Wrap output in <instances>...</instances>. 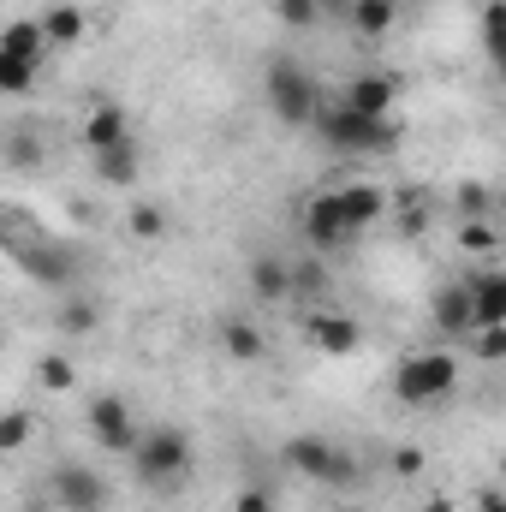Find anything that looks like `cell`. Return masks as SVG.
<instances>
[{"instance_id": "obj_1", "label": "cell", "mask_w": 506, "mask_h": 512, "mask_svg": "<svg viewBox=\"0 0 506 512\" xmlns=\"http://www.w3.org/2000/svg\"><path fill=\"white\" fill-rule=\"evenodd\" d=\"M191 465H197V447H191L185 429H143L137 447H131V471L155 495H179L185 477H191Z\"/></svg>"}, {"instance_id": "obj_2", "label": "cell", "mask_w": 506, "mask_h": 512, "mask_svg": "<svg viewBox=\"0 0 506 512\" xmlns=\"http://www.w3.org/2000/svg\"><path fill=\"white\" fill-rule=\"evenodd\" d=\"M310 126L340 155H387V149H399V120H364V114H352L346 102H328V96L316 102Z\"/></svg>"}, {"instance_id": "obj_3", "label": "cell", "mask_w": 506, "mask_h": 512, "mask_svg": "<svg viewBox=\"0 0 506 512\" xmlns=\"http://www.w3.org/2000/svg\"><path fill=\"white\" fill-rule=\"evenodd\" d=\"M262 102H268V114H274L280 126H310L322 90H316V78H310L298 60L280 54V60H268V72H262Z\"/></svg>"}, {"instance_id": "obj_4", "label": "cell", "mask_w": 506, "mask_h": 512, "mask_svg": "<svg viewBox=\"0 0 506 512\" xmlns=\"http://www.w3.org/2000/svg\"><path fill=\"white\" fill-rule=\"evenodd\" d=\"M459 387V358L453 352H411L393 370V399L399 405H441Z\"/></svg>"}, {"instance_id": "obj_5", "label": "cell", "mask_w": 506, "mask_h": 512, "mask_svg": "<svg viewBox=\"0 0 506 512\" xmlns=\"http://www.w3.org/2000/svg\"><path fill=\"white\" fill-rule=\"evenodd\" d=\"M280 453H286V465H292L298 477H310V483H322V489H346V483L358 477V459H352L340 441H328V435H292Z\"/></svg>"}, {"instance_id": "obj_6", "label": "cell", "mask_w": 506, "mask_h": 512, "mask_svg": "<svg viewBox=\"0 0 506 512\" xmlns=\"http://www.w3.org/2000/svg\"><path fill=\"white\" fill-rule=\"evenodd\" d=\"M90 435H96V447L102 453H120V459H131V447H137V417H131V405L120 399V393H96L90 399Z\"/></svg>"}, {"instance_id": "obj_7", "label": "cell", "mask_w": 506, "mask_h": 512, "mask_svg": "<svg viewBox=\"0 0 506 512\" xmlns=\"http://www.w3.org/2000/svg\"><path fill=\"white\" fill-rule=\"evenodd\" d=\"M304 340L322 352V358H352L364 346V322H352L346 310H304Z\"/></svg>"}, {"instance_id": "obj_8", "label": "cell", "mask_w": 506, "mask_h": 512, "mask_svg": "<svg viewBox=\"0 0 506 512\" xmlns=\"http://www.w3.org/2000/svg\"><path fill=\"white\" fill-rule=\"evenodd\" d=\"M48 495L60 512H90V507H108V483L90 471V465H60L48 477Z\"/></svg>"}, {"instance_id": "obj_9", "label": "cell", "mask_w": 506, "mask_h": 512, "mask_svg": "<svg viewBox=\"0 0 506 512\" xmlns=\"http://www.w3.org/2000/svg\"><path fill=\"white\" fill-rule=\"evenodd\" d=\"M334 203H340V221H346V233L358 239L364 227H376L381 215L393 209V197L381 191V185H370V179H352V185H340L334 191Z\"/></svg>"}, {"instance_id": "obj_10", "label": "cell", "mask_w": 506, "mask_h": 512, "mask_svg": "<svg viewBox=\"0 0 506 512\" xmlns=\"http://www.w3.org/2000/svg\"><path fill=\"white\" fill-rule=\"evenodd\" d=\"M352 114H364V120H393V102H399V78H387V72H364V78H352L346 84V96H340Z\"/></svg>"}, {"instance_id": "obj_11", "label": "cell", "mask_w": 506, "mask_h": 512, "mask_svg": "<svg viewBox=\"0 0 506 512\" xmlns=\"http://www.w3.org/2000/svg\"><path fill=\"white\" fill-rule=\"evenodd\" d=\"M304 239L316 245V251H340L352 233H346V221H340V203H334V191H316L310 203H304Z\"/></svg>"}, {"instance_id": "obj_12", "label": "cell", "mask_w": 506, "mask_h": 512, "mask_svg": "<svg viewBox=\"0 0 506 512\" xmlns=\"http://www.w3.org/2000/svg\"><path fill=\"white\" fill-rule=\"evenodd\" d=\"M465 292H471V328H501L506 322V274L501 268L465 280Z\"/></svg>"}, {"instance_id": "obj_13", "label": "cell", "mask_w": 506, "mask_h": 512, "mask_svg": "<svg viewBox=\"0 0 506 512\" xmlns=\"http://www.w3.org/2000/svg\"><path fill=\"white\" fill-rule=\"evenodd\" d=\"M131 137V120L120 102H96L90 108V120H84V131H78V143L90 149V155H102V149H114V143H126Z\"/></svg>"}, {"instance_id": "obj_14", "label": "cell", "mask_w": 506, "mask_h": 512, "mask_svg": "<svg viewBox=\"0 0 506 512\" xmlns=\"http://www.w3.org/2000/svg\"><path fill=\"white\" fill-rule=\"evenodd\" d=\"M429 316H435V328H441V334H471V292H465V280L435 286Z\"/></svg>"}, {"instance_id": "obj_15", "label": "cell", "mask_w": 506, "mask_h": 512, "mask_svg": "<svg viewBox=\"0 0 506 512\" xmlns=\"http://www.w3.org/2000/svg\"><path fill=\"white\" fill-rule=\"evenodd\" d=\"M36 24H42L48 48H72V42H84V30H90V12H84V6H72V0H60V6H48Z\"/></svg>"}, {"instance_id": "obj_16", "label": "cell", "mask_w": 506, "mask_h": 512, "mask_svg": "<svg viewBox=\"0 0 506 512\" xmlns=\"http://www.w3.org/2000/svg\"><path fill=\"white\" fill-rule=\"evenodd\" d=\"M0 48H6L12 60L36 66V72H42V60H48V36H42V24H36V18H12V24L0 30Z\"/></svg>"}, {"instance_id": "obj_17", "label": "cell", "mask_w": 506, "mask_h": 512, "mask_svg": "<svg viewBox=\"0 0 506 512\" xmlns=\"http://www.w3.org/2000/svg\"><path fill=\"white\" fill-rule=\"evenodd\" d=\"M215 340H221V352H227L233 364H256V358H268V340H262V328H256V322H245V316H227Z\"/></svg>"}, {"instance_id": "obj_18", "label": "cell", "mask_w": 506, "mask_h": 512, "mask_svg": "<svg viewBox=\"0 0 506 512\" xmlns=\"http://www.w3.org/2000/svg\"><path fill=\"white\" fill-rule=\"evenodd\" d=\"M251 292L256 304H292V274L280 256H256L251 262Z\"/></svg>"}, {"instance_id": "obj_19", "label": "cell", "mask_w": 506, "mask_h": 512, "mask_svg": "<svg viewBox=\"0 0 506 512\" xmlns=\"http://www.w3.org/2000/svg\"><path fill=\"white\" fill-rule=\"evenodd\" d=\"M90 161H96V179H102V185L126 191L131 179H137V137L114 143V149H102V155H90Z\"/></svg>"}, {"instance_id": "obj_20", "label": "cell", "mask_w": 506, "mask_h": 512, "mask_svg": "<svg viewBox=\"0 0 506 512\" xmlns=\"http://www.w3.org/2000/svg\"><path fill=\"white\" fill-rule=\"evenodd\" d=\"M30 441H36V411H30V405L0 411V459H18Z\"/></svg>"}, {"instance_id": "obj_21", "label": "cell", "mask_w": 506, "mask_h": 512, "mask_svg": "<svg viewBox=\"0 0 506 512\" xmlns=\"http://www.w3.org/2000/svg\"><path fill=\"white\" fill-rule=\"evenodd\" d=\"M36 387L42 393H72L78 387V358L72 352H42L36 358Z\"/></svg>"}, {"instance_id": "obj_22", "label": "cell", "mask_w": 506, "mask_h": 512, "mask_svg": "<svg viewBox=\"0 0 506 512\" xmlns=\"http://www.w3.org/2000/svg\"><path fill=\"white\" fill-rule=\"evenodd\" d=\"M54 322H60V334H66V340H84V334H96V328H102V304H96V298H66Z\"/></svg>"}, {"instance_id": "obj_23", "label": "cell", "mask_w": 506, "mask_h": 512, "mask_svg": "<svg viewBox=\"0 0 506 512\" xmlns=\"http://www.w3.org/2000/svg\"><path fill=\"white\" fill-rule=\"evenodd\" d=\"M352 30L358 36H387L393 30V18H399V0H352Z\"/></svg>"}, {"instance_id": "obj_24", "label": "cell", "mask_w": 506, "mask_h": 512, "mask_svg": "<svg viewBox=\"0 0 506 512\" xmlns=\"http://www.w3.org/2000/svg\"><path fill=\"white\" fill-rule=\"evenodd\" d=\"M126 233L131 239H143V245L167 239V209H161V203H131L126 209Z\"/></svg>"}, {"instance_id": "obj_25", "label": "cell", "mask_w": 506, "mask_h": 512, "mask_svg": "<svg viewBox=\"0 0 506 512\" xmlns=\"http://www.w3.org/2000/svg\"><path fill=\"white\" fill-rule=\"evenodd\" d=\"M30 90H36V66L12 60V54L0 48V96H30Z\"/></svg>"}, {"instance_id": "obj_26", "label": "cell", "mask_w": 506, "mask_h": 512, "mask_svg": "<svg viewBox=\"0 0 506 512\" xmlns=\"http://www.w3.org/2000/svg\"><path fill=\"white\" fill-rule=\"evenodd\" d=\"M292 274V298H322L328 292V268L310 256V262H298V268H286Z\"/></svg>"}, {"instance_id": "obj_27", "label": "cell", "mask_w": 506, "mask_h": 512, "mask_svg": "<svg viewBox=\"0 0 506 512\" xmlns=\"http://www.w3.org/2000/svg\"><path fill=\"white\" fill-rule=\"evenodd\" d=\"M6 161H12V167H42V137L18 126L12 137H6Z\"/></svg>"}, {"instance_id": "obj_28", "label": "cell", "mask_w": 506, "mask_h": 512, "mask_svg": "<svg viewBox=\"0 0 506 512\" xmlns=\"http://www.w3.org/2000/svg\"><path fill=\"white\" fill-rule=\"evenodd\" d=\"M316 12H322V0H274V18H280L286 30H310Z\"/></svg>"}, {"instance_id": "obj_29", "label": "cell", "mask_w": 506, "mask_h": 512, "mask_svg": "<svg viewBox=\"0 0 506 512\" xmlns=\"http://www.w3.org/2000/svg\"><path fill=\"white\" fill-rule=\"evenodd\" d=\"M489 209H495V191H489V185H477V179L459 185V215H465V221H483Z\"/></svg>"}, {"instance_id": "obj_30", "label": "cell", "mask_w": 506, "mask_h": 512, "mask_svg": "<svg viewBox=\"0 0 506 512\" xmlns=\"http://www.w3.org/2000/svg\"><path fill=\"white\" fill-rule=\"evenodd\" d=\"M477 340H471V358H483V364H501L506 358V322L501 328H471Z\"/></svg>"}, {"instance_id": "obj_31", "label": "cell", "mask_w": 506, "mask_h": 512, "mask_svg": "<svg viewBox=\"0 0 506 512\" xmlns=\"http://www.w3.org/2000/svg\"><path fill=\"white\" fill-rule=\"evenodd\" d=\"M423 227H429V209H423V197H417V191H405V197H399V233H405V239H417Z\"/></svg>"}, {"instance_id": "obj_32", "label": "cell", "mask_w": 506, "mask_h": 512, "mask_svg": "<svg viewBox=\"0 0 506 512\" xmlns=\"http://www.w3.org/2000/svg\"><path fill=\"white\" fill-rule=\"evenodd\" d=\"M233 512H280V501H274L268 483H245V489L233 495Z\"/></svg>"}, {"instance_id": "obj_33", "label": "cell", "mask_w": 506, "mask_h": 512, "mask_svg": "<svg viewBox=\"0 0 506 512\" xmlns=\"http://www.w3.org/2000/svg\"><path fill=\"white\" fill-rule=\"evenodd\" d=\"M459 245H465L471 256H489L501 239H495V227H489V221H465V227H459Z\"/></svg>"}, {"instance_id": "obj_34", "label": "cell", "mask_w": 506, "mask_h": 512, "mask_svg": "<svg viewBox=\"0 0 506 512\" xmlns=\"http://www.w3.org/2000/svg\"><path fill=\"white\" fill-rule=\"evenodd\" d=\"M423 465H429V453H423V447H393V477L417 483V477H423Z\"/></svg>"}, {"instance_id": "obj_35", "label": "cell", "mask_w": 506, "mask_h": 512, "mask_svg": "<svg viewBox=\"0 0 506 512\" xmlns=\"http://www.w3.org/2000/svg\"><path fill=\"white\" fill-rule=\"evenodd\" d=\"M501 18H506V6L489 0L483 6V48H489V60H501Z\"/></svg>"}, {"instance_id": "obj_36", "label": "cell", "mask_w": 506, "mask_h": 512, "mask_svg": "<svg viewBox=\"0 0 506 512\" xmlns=\"http://www.w3.org/2000/svg\"><path fill=\"white\" fill-rule=\"evenodd\" d=\"M411 512H459V501H453V495H423Z\"/></svg>"}, {"instance_id": "obj_37", "label": "cell", "mask_w": 506, "mask_h": 512, "mask_svg": "<svg viewBox=\"0 0 506 512\" xmlns=\"http://www.w3.org/2000/svg\"><path fill=\"white\" fill-rule=\"evenodd\" d=\"M477 512H506L501 489H477Z\"/></svg>"}, {"instance_id": "obj_38", "label": "cell", "mask_w": 506, "mask_h": 512, "mask_svg": "<svg viewBox=\"0 0 506 512\" xmlns=\"http://www.w3.org/2000/svg\"><path fill=\"white\" fill-rule=\"evenodd\" d=\"M334 512H364V507H334Z\"/></svg>"}, {"instance_id": "obj_39", "label": "cell", "mask_w": 506, "mask_h": 512, "mask_svg": "<svg viewBox=\"0 0 506 512\" xmlns=\"http://www.w3.org/2000/svg\"><path fill=\"white\" fill-rule=\"evenodd\" d=\"M0 346H6V334H0Z\"/></svg>"}, {"instance_id": "obj_40", "label": "cell", "mask_w": 506, "mask_h": 512, "mask_svg": "<svg viewBox=\"0 0 506 512\" xmlns=\"http://www.w3.org/2000/svg\"><path fill=\"white\" fill-rule=\"evenodd\" d=\"M90 512H102V507H90Z\"/></svg>"}]
</instances>
